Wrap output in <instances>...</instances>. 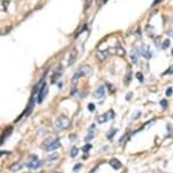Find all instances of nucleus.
I'll return each mask as SVG.
<instances>
[{
  "mask_svg": "<svg viewBox=\"0 0 173 173\" xmlns=\"http://www.w3.org/2000/svg\"><path fill=\"white\" fill-rule=\"evenodd\" d=\"M54 126L57 129H67L70 126V120L66 115H60L54 121Z\"/></svg>",
  "mask_w": 173,
  "mask_h": 173,
  "instance_id": "nucleus-1",
  "label": "nucleus"
},
{
  "mask_svg": "<svg viewBox=\"0 0 173 173\" xmlns=\"http://www.w3.org/2000/svg\"><path fill=\"white\" fill-rule=\"evenodd\" d=\"M42 164L43 163L40 160H37L36 157H34V160H29V162H27L26 166L28 169H31V170H37L40 166H42Z\"/></svg>",
  "mask_w": 173,
  "mask_h": 173,
  "instance_id": "nucleus-2",
  "label": "nucleus"
},
{
  "mask_svg": "<svg viewBox=\"0 0 173 173\" xmlns=\"http://www.w3.org/2000/svg\"><path fill=\"white\" fill-rule=\"evenodd\" d=\"M48 92H49V88L47 87L45 83H43L42 87H41L40 90H39V97H37V102H39V103H42V102H43V100L45 98Z\"/></svg>",
  "mask_w": 173,
  "mask_h": 173,
  "instance_id": "nucleus-3",
  "label": "nucleus"
},
{
  "mask_svg": "<svg viewBox=\"0 0 173 173\" xmlns=\"http://www.w3.org/2000/svg\"><path fill=\"white\" fill-rule=\"evenodd\" d=\"M112 113H113V112L110 111V115H109L107 113H104V114L98 115V117H97V122H98V123H105V122L109 120V118H113V114H112Z\"/></svg>",
  "mask_w": 173,
  "mask_h": 173,
  "instance_id": "nucleus-4",
  "label": "nucleus"
},
{
  "mask_svg": "<svg viewBox=\"0 0 173 173\" xmlns=\"http://www.w3.org/2000/svg\"><path fill=\"white\" fill-rule=\"evenodd\" d=\"M140 54H142L143 57H145L146 59L152 58V51L149 50V48H148L147 45L142 47V49H140Z\"/></svg>",
  "mask_w": 173,
  "mask_h": 173,
  "instance_id": "nucleus-5",
  "label": "nucleus"
},
{
  "mask_svg": "<svg viewBox=\"0 0 173 173\" xmlns=\"http://www.w3.org/2000/svg\"><path fill=\"white\" fill-rule=\"evenodd\" d=\"M96 56H97L98 60L104 61V60H106V58L110 56V51H109V50H101V51H97Z\"/></svg>",
  "mask_w": 173,
  "mask_h": 173,
  "instance_id": "nucleus-6",
  "label": "nucleus"
},
{
  "mask_svg": "<svg viewBox=\"0 0 173 173\" xmlns=\"http://www.w3.org/2000/svg\"><path fill=\"white\" fill-rule=\"evenodd\" d=\"M60 147H61V144L59 143L58 139H56V140L47 148V151H48V152H53V151H56V149H58V148H60Z\"/></svg>",
  "mask_w": 173,
  "mask_h": 173,
  "instance_id": "nucleus-7",
  "label": "nucleus"
},
{
  "mask_svg": "<svg viewBox=\"0 0 173 173\" xmlns=\"http://www.w3.org/2000/svg\"><path fill=\"white\" fill-rule=\"evenodd\" d=\"M110 165H111L114 170H119V169L122 166V164L120 163V161L117 160V159H112V160H110Z\"/></svg>",
  "mask_w": 173,
  "mask_h": 173,
  "instance_id": "nucleus-8",
  "label": "nucleus"
},
{
  "mask_svg": "<svg viewBox=\"0 0 173 173\" xmlns=\"http://www.w3.org/2000/svg\"><path fill=\"white\" fill-rule=\"evenodd\" d=\"M79 70L82 71V74L84 76H92V74H93V70H92V68L89 66H83Z\"/></svg>",
  "mask_w": 173,
  "mask_h": 173,
  "instance_id": "nucleus-9",
  "label": "nucleus"
},
{
  "mask_svg": "<svg viewBox=\"0 0 173 173\" xmlns=\"http://www.w3.org/2000/svg\"><path fill=\"white\" fill-rule=\"evenodd\" d=\"M76 58H77V51L74 49L73 51H70V56H69V60H68V65L71 66V65L76 61Z\"/></svg>",
  "mask_w": 173,
  "mask_h": 173,
  "instance_id": "nucleus-10",
  "label": "nucleus"
},
{
  "mask_svg": "<svg viewBox=\"0 0 173 173\" xmlns=\"http://www.w3.org/2000/svg\"><path fill=\"white\" fill-rule=\"evenodd\" d=\"M95 96L97 97V98H103L104 96H105V89H104V87L103 86H100L97 89H96V92H95Z\"/></svg>",
  "mask_w": 173,
  "mask_h": 173,
  "instance_id": "nucleus-11",
  "label": "nucleus"
},
{
  "mask_svg": "<svg viewBox=\"0 0 173 173\" xmlns=\"http://www.w3.org/2000/svg\"><path fill=\"white\" fill-rule=\"evenodd\" d=\"M82 76H83L82 71H81V70H79V71H77V73H76V74L73 76V81H71V82H73V84H74V85H76V84L78 83V81H79V78H81Z\"/></svg>",
  "mask_w": 173,
  "mask_h": 173,
  "instance_id": "nucleus-12",
  "label": "nucleus"
},
{
  "mask_svg": "<svg viewBox=\"0 0 173 173\" xmlns=\"http://www.w3.org/2000/svg\"><path fill=\"white\" fill-rule=\"evenodd\" d=\"M23 168V165L20 164V163H14L12 165H10V171H12V172H15V171H19L20 169Z\"/></svg>",
  "mask_w": 173,
  "mask_h": 173,
  "instance_id": "nucleus-13",
  "label": "nucleus"
},
{
  "mask_svg": "<svg viewBox=\"0 0 173 173\" xmlns=\"http://www.w3.org/2000/svg\"><path fill=\"white\" fill-rule=\"evenodd\" d=\"M115 53H117L118 56H120V57H123L126 52L123 51V49H122V48H120V47H118V48H117V50H115Z\"/></svg>",
  "mask_w": 173,
  "mask_h": 173,
  "instance_id": "nucleus-14",
  "label": "nucleus"
},
{
  "mask_svg": "<svg viewBox=\"0 0 173 173\" xmlns=\"http://www.w3.org/2000/svg\"><path fill=\"white\" fill-rule=\"evenodd\" d=\"M78 154V148L77 147H73L70 151V156L71 157H76V155Z\"/></svg>",
  "mask_w": 173,
  "mask_h": 173,
  "instance_id": "nucleus-15",
  "label": "nucleus"
},
{
  "mask_svg": "<svg viewBox=\"0 0 173 173\" xmlns=\"http://www.w3.org/2000/svg\"><path fill=\"white\" fill-rule=\"evenodd\" d=\"M58 157H59L58 153H53V154H51V155L48 156V160H49V161H54V160H57Z\"/></svg>",
  "mask_w": 173,
  "mask_h": 173,
  "instance_id": "nucleus-16",
  "label": "nucleus"
},
{
  "mask_svg": "<svg viewBox=\"0 0 173 173\" xmlns=\"http://www.w3.org/2000/svg\"><path fill=\"white\" fill-rule=\"evenodd\" d=\"M169 47H170V40H165L164 43L162 44V49H163V50H166Z\"/></svg>",
  "mask_w": 173,
  "mask_h": 173,
  "instance_id": "nucleus-17",
  "label": "nucleus"
},
{
  "mask_svg": "<svg viewBox=\"0 0 173 173\" xmlns=\"http://www.w3.org/2000/svg\"><path fill=\"white\" fill-rule=\"evenodd\" d=\"M59 76H60V74H59V73H56V74L52 76V78H51V83L54 84V83L58 81V77H59Z\"/></svg>",
  "mask_w": 173,
  "mask_h": 173,
  "instance_id": "nucleus-18",
  "label": "nucleus"
},
{
  "mask_svg": "<svg viewBox=\"0 0 173 173\" xmlns=\"http://www.w3.org/2000/svg\"><path fill=\"white\" fill-rule=\"evenodd\" d=\"M136 51L137 50H135V52H132V54H131V60L134 64H137V52Z\"/></svg>",
  "mask_w": 173,
  "mask_h": 173,
  "instance_id": "nucleus-19",
  "label": "nucleus"
},
{
  "mask_svg": "<svg viewBox=\"0 0 173 173\" xmlns=\"http://www.w3.org/2000/svg\"><path fill=\"white\" fill-rule=\"evenodd\" d=\"M90 148H92V145H90V144H86V145L83 147V152H84V153H87Z\"/></svg>",
  "mask_w": 173,
  "mask_h": 173,
  "instance_id": "nucleus-20",
  "label": "nucleus"
},
{
  "mask_svg": "<svg viewBox=\"0 0 173 173\" xmlns=\"http://www.w3.org/2000/svg\"><path fill=\"white\" fill-rule=\"evenodd\" d=\"M165 94H166V96H172L173 95V88L172 87H169V88L166 89Z\"/></svg>",
  "mask_w": 173,
  "mask_h": 173,
  "instance_id": "nucleus-21",
  "label": "nucleus"
},
{
  "mask_svg": "<svg viewBox=\"0 0 173 173\" xmlns=\"http://www.w3.org/2000/svg\"><path fill=\"white\" fill-rule=\"evenodd\" d=\"M160 104L162 105V107H163V109H166V107H168V102H166V100H161Z\"/></svg>",
  "mask_w": 173,
  "mask_h": 173,
  "instance_id": "nucleus-22",
  "label": "nucleus"
},
{
  "mask_svg": "<svg viewBox=\"0 0 173 173\" xmlns=\"http://www.w3.org/2000/svg\"><path fill=\"white\" fill-rule=\"evenodd\" d=\"M117 131H118L117 129H112V130L110 131V134H107V135H106V137H107V138H112V136H113V135H114Z\"/></svg>",
  "mask_w": 173,
  "mask_h": 173,
  "instance_id": "nucleus-23",
  "label": "nucleus"
},
{
  "mask_svg": "<svg viewBox=\"0 0 173 173\" xmlns=\"http://www.w3.org/2000/svg\"><path fill=\"white\" fill-rule=\"evenodd\" d=\"M136 77L138 78L139 82H144V76H143L140 73H137V74H136Z\"/></svg>",
  "mask_w": 173,
  "mask_h": 173,
  "instance_id": "nucleus-24",
  "label": "nucleus"
},
{
  "mask_svg": "<svg viewBox=\"0 0 173 173\" xmlns=\"http://www.w3.org/2000/svg\"><path fill=\"white\" fill-rule=\"evenodd\" d=\"M92 1H93V0H85V10H86L87 8H89V7H90Z\"/></svg>",
  "mask_w": 173,
  "mask_h": 173,
  "instance_id": "nucleus-25",
  "label": "nucleus"
},
{
  "mask_svg": "<svg viewBox=\"0 0 173 173\" xmlns=\"http://www.w3.org/2000/svg\"><path fill=\"white\" fill-rule=\"evenodd\" d=\"M146 31L148 32L147 34H148L149 36H153V35H154V29H152V31H149V26H147V27H146Z\"/></svg>",
  "mask_w": 173,
  "mask_h": 173,
  "instance_id": "nucleus-26",
  "label": "nucleus"
},
{
  "mask_svg": "<svg viewBox=\"0 0 173 173\" xmlns=\"http://www.w3.org/2000/svg\"><path fill=\"white\" fill-rule=\"evenodd\" d=\"M81 168H82V164H79V163L76 164V165L74 166V172H77L78 170H81Z\"/></svg>",
  "mask_w": 173,
  "mask_h": 173,
  "instance_id": "nucleus-27",
  "label": "nucleus"
},
{
  "mask_svg": "<svg viewBox=\"0 0 173 173\" xmlns=\"http://www.w3.org/2000/svg\"><path fill=\"white\" fill-rule=\"evenodd\" d=\"M94 109H95L94 104H93V103H89V104H88V110H89V111H94Z\"/></svg>",
  "mask_w": 173,
  "mask_h": 173,
  "instance_id": "nucleus-28",
  "label": "nucleus"
},
{
  "mask_svg": "<svg viewBox=\"0 0 173 173\" xmlns=\"http://www.w3.org/2000/svg\"><path fill=\"white\" fill-rule=\"evenodd\" d=\"M155 45H156L157 48H161V44H160V37H157V39L155 40Z\"/></svg>",
  "mask_w": 173,
  "mask_h": 173,
  "instance_id": "nucleus-29",
  "label": "nucleus"
},
{
  "mask_svg": "<svg viewBox=\"0 0 173 173\" xmlns=\"http://www.w3.org/2000/svg\"><path fill=\"white\" fill-rule=\"evenodd\" d=\"M139 117H140V112H138V113H137L135 117H132V119L135 120V119H137V118H139Z\"/></svg>",
  "mask_w": 173,
  "mask_h": 173,
  "instance_id": "nucleus-30",
  "label": "nucleus"
},
{
  "mask_svg": "<svg viewBox=\"0 0 173 173\" xmlns=\"http://www.w3.org/2000/svg\"><path fill=\"white\" fill-rule=\"evenodd\" d=\"M56 173H59V172H56Z\"/></svg>",
  "mask_w": 173,
  "mask_h": 173,
  "instance_id": "nucleus-31",
  "label": "nucleus"
}]
</instances>
